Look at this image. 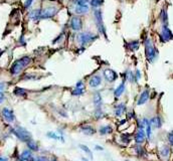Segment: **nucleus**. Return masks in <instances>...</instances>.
<instances>
[{"label":"nucleus","mask_w":173,"mask_h":161,"mask_svg":"<svg viewBox=\"0 0 173 161\" xmlns=\"http://www.w3.org/2000/svg\"><path fill=\"white\" fill-rule=\"evenodd\" d=\"M31 62V58L29 56H22L21 58L15 60L10 67V74L12 76H17L19 75L28 65Z\"/></svg>","instance_id":"1"},{"label":"nucleus","mask_w":173,"mask_h":161,"mask_svg":"<svg viewBox=\"0 0 173 161\" xmlns=\"http://www.w3.org/2000/svg\"><path fill=\"white\" fill-rule=\"evenodd\" d=\"M12 133L22 142H26L27 143L29 140H31V134L23 127H20V126H17L15 128H12L11 129Z\"/></svg>","instance_id":"2"},{"label":"nucleus","mask_w":173,"mask_h":161,"mask_svg":"<svg viewBox=\"0 0 173 161\" xmlns=\"http://www.w3.org/2000/svg\"><path fill=\"white\" fill-rule=\"evenodd\" d=\"M145 54H146V58H147L149 62H153L154 60L156 58V56H157L156 48H154L153 43H152L150 38H147V39L145 40Z\"/></svg>","instance_id":"3"},{"label":"nucleus","mask_w":173,"mask_h":161,"mask_svg":"<svg viewBox=\"0 0 173 161\" xmlns=\"http://www.w3.org/2000/svg\"><path fill=\"white\" fill-rule=\"evenodd\" d=\"M94 17H95V22L96 24H97V28L100 31V33L107 36V34H106V28L103 23V13H102V10L96 9L95 11H94Z\"/></svg>","instance_id":"4"},{"label":"nucleus","mask_w":173,"mask_h":161,"mask_svg":"<svg viewBox=\"0 0 173 161\" xmlns=\"http://www.w3.org/2000/svg\"><path fill=\"white\" fill-rule=\"evenodd\" d=\"M97 38V36H95L91 32H82V33L78 34V41L80 43V46H85L88 43L92 42L93 40H95Z\"/></svg>","instance_id":"5"},{"label":"nucleus","mask_w":173,"mask_h":161,"mask_svg":"<svg viewBox=\"0 0 173 161\" xmlns=\"http://www.w3.org/2000/svg\"><path fill=\"white\" fill-rule=\"evenodd\" d=\"M60 11L58 7L56 6H48V7L44 8L43 10H41V14H40V19H48L52 18L54 16H56L58 14V12Z\"/></svg>","instance_id":"6"},{"label":"nucleus","mask_w":173,"mask_h":161,"mask_svg":"<svg viewBox=\"0 0 173 161\" xmlns=\"http://www.w3.org/2000/svg\"><path fill=\"white\" fill-rule=\"evenodd\" d=\"M160 37H161V41L162 42H166V41H169L170 39L173 38V34L172 31L168 28V26L166 24H164L162 26V30H161V33H160Z\"/></svg>","instance_id":"7"},{"label":"nucleus","mask_w":173,"mask_h":161,"mask_svg":"<svg viewBox=\"0 0 173 161\" xmlns=\"http://www.w3.org/2000/svg\"><path fill=\"white\" fill-rule=\"evenodd\" d=\"M1 115L4 118V120L8 123H13L15 121V116H14L13 111L9 108H3L1 110Z\"/></svg>","instance_id":"8"},{"label":"nucleus","mask_w":173,"mask_h":161,"mask_svg":"<svg viewBox=\"0 0 173 161\" xmlns=\"http://www.w3.org/2000/svg\"><path fill=\"white\" fill-rule=\"evenodd\" d=\"M71 28L75 31H79L83 27V21L79 16H73L71 19Z\"/></svg>","instance_id":"9"},{"label":"nucleus","mask_w":173,"mask_h":161,"mask_svg":"<svg viewBox=\"0 0 173 161\" xmlns=\"http://www.w3.org/2000/svg\"><path fill=\"white\" fill-rule=\"evenodd\" d=\"M104 77H105L106 80L110 82V83H113V82H115L118 79L117 73L114 72L111 69H106V70L104 71Z\"/></svg>","instance_id":"10"},{"label":"nucleus","mask_w":173,"mask_h":161,"mask_svg":"<svg viewBox=\"0 0 173 161\" xmlns=\"http://www.w3.org/2000/svg\"><path fill=\"white\" fill-rule=\"evenodd\" d=\"M19 161H31L32 159V152L29 149H25L21 152L19 156Z\"/></svg>","instance_id":"11"},{"label":"nucleus","mask_w":173,"mask_h":161,"mask_svg":"<svg viewBox=\"0 0 173 161\" xmlns=\"http://www.w3.org/2000/svg\"><path fill=\"white\" fill-rule=\"evenodd\" d=\"M146 137V133L144 131V129H138V132L135 135V142L137 144H141L144 142Z\"/></svg>","instance_id":"12"},{"label":"nucleus","mask_w":173,"mask_h":161,"mask_svg":"<svg viewBox=\"0 0 173 161\" xmlns=\"http://www.w3.org/2000/svg\"><path fill=\"white\" fill-rule=\"evenodd\" d=\"M148 99H149V91H148V90H145V91L142 92L141 95H140L139 99H138V102H137V105L138 106L143 105V104H145L146 102L148 101Z\"/></svg>","instance_id":"13"},{"label":"nucleus","mask_w":173,"mask_h":161,"mask_svg":"<svg viewBox=\"0 0 173 161\" xmlns=\"http://www.w3.org/2000/svg\"><path fill=\"white\" fill-rule=\"evenodd\" d=\"M101 84H102V78L100 76H98V75L92 77L89 81V85L91 88H98Z\"/></svg>","instance_id":"14"},{"label":"nucleus","mask_w":173,"mask_h":161,"mask_svg":"<svg viewBox=\"0 0 173 161\" xmlns=\"http://www.w3.org/2000/svg\"><path fill=\"white\" fill-rule=\"evenodd\" d=\"M81 132H83L84 134H86L88 136H92L96 133V129L94 127H92L91 125H84L80 128Z\"/></svg>","instance_id":"15"},{"label":"nucleus","mask_w":173,"mask_h":161,"mask_svg":"<svg viewBox=\"0 0 173 161\" xmlns=\"http://www.w3.org/2000/svg\"><path fill=\"white\" fill-rule=\"evenodd\" d=\"M40 14H41V9H33L29 12L28 17L33 21H37V20L40 19Z\"/></svg>","instance_id":"16"},{"label":"nucleus","mask_w":173,"mask_h":161,"mask_svg":"<svg viewBox=\"0 0 173 161\" xmlns=\"http://www.w3.org/2000/svg\"><path fill=\"white\" fill-rule=\"evenodd\" d=\"M125 112H126V106L125 104L123 103L119 104V105L115 108V115L117 116V117H121Z\"/></svg>","instance_id":"17"},{"label":"nucleus","mask_w":173,"mask_h":161,"mask_svg":"<svg viewBox=\"0 0 173 161\" xmlns=\"http://www.w3.org/2000/svg\"><path fill=\"white\" fill-rule=\"evenodd\" d=\"M112 132H113V128L109 125L101 126L99 129V133L101 134V135H108V134H111Z\"/></svg>","instance_id":"18"},{"label":"nucleus","mask_w":173,"mask_h":161,"mask_svg":"<svg viewBox=\"0 0 173 161\" xmlns=\"http://www.w3.org/2000/svg\"><path fill=\"white\" fill-rule=\"evenodd\" d=\"M139 46H140V43H139V41L138 40H135V41H130V42H128L127 43V48H128V50H130L131 52H136V50L139 48Z\"/></svg>","instance_id":"19"},{"label":"nucleus","mask_w":173,"mask_h":161,"mask_svg":"<svg viewBox=\"0 0 173 161\" xmlns=\"http://www.w3.org/2000/svg\"><path fill=\"white\" fill-rule=\"evenodd\" d=\"M150 124L151 126H154L156 128H160L162 125V121H161V118L160 117H154L150 120Z\"/></svg>","instance_id":"20"},{"label":"nucleus","mask_w":173,"mask_h":161,"mask_svg":"<svg viewBox=\"0 0 173 161\" xmlns=\"http://www.w3.org/2000/svg\"><path fill=\"white\" fill-rule=\"evenodd\" d=\"M124 91H125V83L123 82V83H122L121 85H120L119 87L115 90V92H114V95H115L116 98H118L124 93Z\"/></svg>","instance_id":"21"},{"label":"nucleus","mask_w":173,"mask_h":161,"mask_svg":"<svg viewBox=\"0 0 173 161\" xmlns=\"http://www.w3.org/2000/svg\"><path fill=\"white\" fill-rule=\"evenodd\" d=\"M102 101H103V100H102L101 94H100V93H96L95 95H94V104H95L96 107H98V108L101 107Z\"/></svg>","instance_id":"22"},{"label":"nucleus","mask_w":173,"mask_h":161,"mask_svg":"<svg viewBox=\"0 0 173 161\" xmlns=\"http://www.w3.org/2000/svg\"><path fill=\"white\" fill-rule=\"evenodd\" d=\"M26 145H27V147H28V149L29 150H31V151H38V145H37V143H36L35 141H33V140H29V141L26 143Z\"/></svg>","instance_id":"23"},{"label":"nucleus","mask_w":173,"mask_h":161,"mask_svg":"<svg viewBox=\"0 0 173 161\" xmlns=\"http://www.w3.org/2000/svg\"><path fill=\"white\" fill-rule=\"evenodd\" d=\"M169 154H170V148L168 147L167 145L162 146L161 149H160V155H161L162 157L166 158V157L169 156Z\"/></svg>","instance_id":"24"},{"label":"nucleus","mask_w":173,"mask_h":161,"mask_svg":"<svg viewBox=\"0 0 173 161\" xmlns=\"http://www.w3.org/2000/svg\"><path fill=\"white\" fill-rule=\"evenodd\" d=\"M14 95L17 96V97H25L26 96V91L22 88H19V87H16L13 91Z\"/></svg>","instance_id":"25"},{"label":"nucleus","mask_w":173,"mask_h":161,"mask_svg":"<svg viewBox=\"0 0 173 161\" xmlns=\"http://www.w3.org/2000/svg\"><path fill=\"white\" fill-rule=\"evenodd\" d=\"M88 11H89V6H88V7H82V6L77 5L76 7H75V12H76L77 14H79V15L87 13Z\"/></svg>","instance_id":"26"},{"label":"nucleus","mask_w":173,"mask_h":161,"mask_svg":"<svg viewBox=\"0 0 173 161\" xmlns=\"http://www.w3.org/2000/svg\"><path fill=\"white\" fill-rule=\"evenodd\" d=\"M85 93V88H78L76 87L72 92L73 96H82Z\"/></svg>","instance_id":"27"},{"label":"nucleus","mask_w":173,"mask_h":161,"mask_svg":"<svg viewBox=\"0 0 173 161\" xmlns=\"http://www.w3.org/2000/svg\"><path fill=\"white\" fill-rule=\"evenodd\" d=\"M104 3V0H91L90 1V4L93 6L94 8H99L103 5Z\"/></svg>","instance_id":"28"},{"label":"nucleus","mask_w":173,"mask_h":161,"mask_svg":"<svg viewBox=\"0 0 173 161\" xmlns=\"http://www.w3.org/2000/svg\"><path fill=\"white\" fill-rule=\"evenodd\" d=\"M125 77H126V80H128L129 82H134V80H135V75H134L131 71H127Z\"/></svg>","instance_id":"29"},{"label":"nucleus","mask_w":173,"mask_h":161,"mask_svg":"<svg viewBox=\"0 0 173 161\" xmlns=\"http://www.w3.org/2000/svg\"><path fill=\"white\" fill-rule=\"evenodd\" d=\"M46 136H47L48 138H52V139H54V140H62L64 141V138L62 137H58V135H56V133H54V132H48L47 134H46Z\"/></svg>","instance_id":"30"},{"label":"nucleus","mask_w":173,"mask_h":161,"mask_svg":"<svg viewBox=\"0 0 173 161\" xmlns=\"http://www.w3.org/2000/svg\"><path fill=\"white\" fill-rule=\"evenodd\" d=\"M80 148H81V149H83V151H84V152H86L88 155L90 156V158H93V154H92L91 150H90V148L88 147V146H86V145H80Z\"/></svg>","instance_id":"31"},{"label":"nucleus","mask_w":173,"mask_h":161,"mask_svg":"<svg viewBox=\"0 0 173 161\" xmlns=\"http://www.w3.org/2000/svg\"><path fill=\"white\" fill-rule=\"evenodd\" d=\"M160 17H161V20L163 23H166L168 20V16H167V12H166L165 9H162L161 11V15H160Z\"/></svg>","instance_id":"32"},{"label":"nucleus","mask_w":173,"mask_h":161,"mask_svg":"<svg viewBox=\"0 0 173 161\" xmlns=\"http://www.w3.org/2000/svg\"><path fill=\"white\" fill-rule=\"evenodd\" d=\"M90 4V0H78L77 5L82 6V7H88Z\"/></svg>","instance_id":"33"},{"label":"nucleus","mask_w":173,"mask_h":161,"mask_svg":"<svg viewBox=\"0 0 173 161\" xmlns=\"http://www.w3.org/2000/svg\"><path fill=\"white\" fill-rule=\"evenodd\" d=\"M121 139H122V142H124V143H129V142L131 141V136L127 135V134H122Z\"/></svg>","instance_id":"34"},{"label":"nucleus","mask_w":173,"mask_h":161,"mask_svg":"<svg viewBox=\"0 0 173 161\" xmlns=\"http://www.w3.org/2000/svg\"><path fill=\"white\" fill-rule=\"evenodd\" d=\"M135 151H136V153H137L139 156H143L144 154H145V151H144V149L141 147V146H136V147H135Z\"/></svg>","instance_id":"35"},{"label":"nucleus","mask_w":173,"mask_h":161,"mask_svg":"<svg viewBox=\"0 0 173 161\" xmlns=\"http://www.w3.org/2000/svg\"><path fill=\"white\" fill-rule=\"evenodd\" d=\"M31 161H50L46 156H37V157H32Z\"/></svg>","instance_id":"36"},{"label":"nucleus","mask_w":173,"mask_h":161,"mask_svg":"<svg viewBox=\"0 0 173 161\" xmlns=\"http://www.w3.org/2000/svg\"><path fill=\"white\" fill-rule=\"evenodd\" d=\"M103 116H104V114H103V112H102L101 109L96 110V112H95V117L97 118V119H101V118H103Z\"/></svg>","instance_id":"37"},{"label":"nucleus","mask_w":173,"mask_h":161,"mask_svg":"<svg viewBox=\"0 0 173 161\" xmlns=\"http://www.w3.org/2000/svg\"><path fill=\"white\" fill-rule=\"evenodd\" d=\"M167 139H168V142H169V144L171 146H173V131L170 132V133H168L167 135Z\"/></svg>","instance_id":"38"},{"label":"nucleus","mask_w":173,"mask_h":161,"mask_svg":"<svg viewBox=\"0 0 173 161\" xmlns=\"http://www.w3.org/2000/svg\"><path fill=\"white\" fill-rule=\"evenodd\" d=\"M32 2H33V0H25V2H24V7L29 8V6L32 4Z\"/></svg>","instance_id":"39"},{"label":"nucleus","mask_w":173,"mask_h":161,"mask_svg":"<svg viewBox=\"0 0 173 161\" xmlns=\"http://www.w3.org/2000/svg\"><path fill=\"white\" fill-rule=\"evenodd\" d=\"M140 78H141V73H140L139 70H137L135 73V80L138 81V80H140Z\"/></svg>","instance_id":"40"},{"label":"nucleus","mask_w":173,"mask_h":161,"mask_svg":"<svg viewBox=\"0 0 173 161\" xmlns=\"http://www.w3.org/2000/svg\"><path fill=\"white\" fill-rule=\"evenodd\" d=\"M4 100H5V94H4V92H1L0 93V104L3 103Z\"/></svg>","instance_id":"41"},{"label":"nucleus","mask_w":173,"mask_h":161,"mask_svg":"<svg viewBox=\"0 0 173 161\" xmlns=\"http://www.w3.org/2000/svg\"><path fill=\"white\" fill-rule=\"evenodd\" d=\"M127 118L128 119H133V118H135V115H134L133 112H130V113H127Z\"/></svg>","instance_id":"42"},{"label":"nucleus","mask_w":173,"mask_h":161,"mask_svg":"<svg viewBox=\"0 0 173 161\" xmlns=\"http://www.w3.org/2000/svg\"><path fill=\"white\" fill-rule=\"evenodd\" d=\"M76 87H78V88H85V85H84V83H83L82 81H80V82H78V83H77Z\"/></svg>","instance_id":"43"},{"label":"nucleus","mask_w":173,"mask_h":161,"mask_svg":"<svg viewBox=\"0 0 173 161\" xmlns=\"http://www.w3.org/2000/svg\"><path fill=\"white\" fill-rule=\"evenodd\" d=\"M4 89H5V84L0 83V93H1V92H4Z\"/></svg>","instance_id":"44"},{"label":"nucleus","mask_w":173,"mask_h":161,"mask_svg":"<svg viewBox=\"0 0 173 161\" xmlns=\"http://www.w3.org/2000/svg\"><path fill=\"white\" fill-rule=\"evenodd\" d=\"M0 161H8V157H6V156H1V155H0Z\"/></svg>","instance_id":"45"},{"label":"nucleus","mask_w":173,"mask_h":161,"mask_svg":"<svg viewBox=\"0 0 173 161\" xmlns=\"http://www.w3.org/2000/svg\"><path fill=\"white\" fill-rule=\"evenodd\" d=\"M95 149L98 150V151H101V150H103V147H101V146H95Z\"/></svg>","instance_id":"46"},{"label":"nucleus","mask_w":173,"mask_h":161,"mask_svg":"<svg viewBox=\"0 0 173 161\" xmlns=\"http://www.w3.org/2000/svg\"><path fill=\"white\" fill-rule=\"evenodd\" d=\"M50 161H58V160L56 159V158H54H54H52V159H50Z\"/></svg>","instance_id":"47"},{"label":"nucleus","mask_w":173,"mask_h":161,"mask_svg":"<svg viewBox=\"0 0 173 161\" xmlns=\"http://www.w3.org/2000/svg\"><path fill=\"white\" fill-rule=\"evenodd\" d=\"M82 161H89L87 159V158H85V157H82Z\"/></svg>","instance_id":"48"}]
</instances>
